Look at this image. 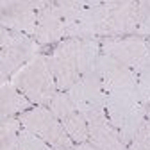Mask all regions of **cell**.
<instances>
[{
  "label": "cell",
  "mask_w": 150,
  "mask_h": 150,
  "mask_svg": "<svg viewBox=\"0 0 150 150\" xmlns=\"http://www.w3.org/2000/svg\"><path fill=\"white\" fill-rule=\"evenodd\" d=\"M73 150H98V148H95V146L89 145V143H79V145L73 146Z\"/></svg>",
  "instance_id": "ffe728a7"
},
{
  "label": "cell",
  "mask_w": 150,
  "mask_h": 150,
  "mask_svg": "<svg viewBox=\"0 0 150 150\" xmlns=\"http://www.w3.org/2000/svg\"><path fill=\"white\" fill-rule=\"evenodd\" d=\"M100 54V40L68 38L61 41L52 50V54H48L57 89L68 91L75 82L95 71Z\"/></svg>",
  "instance_id": "7a4b0ae2"
},
{
  "label": "cell",
  "mask_w": 150,
  "mask_h": 150,
  "mask_svg": "<svg viewBox=\"0 0 150 150\" xmlns=\"http://www.w3.org/2000/svg\"><path fill=\"white\" fill-rule=\"evenodd\" d=\"M38 54H41V45L34 38L2 27L0 29V82H7Z\"/></svg>",
  "instance_id": "8992f818"
},
{
  "label": "cell",
  "mask_w": 150,
  "mask_h": 150,
  "mask_svg": "<svg viewBox=\"0 0 150 150\" xmlns=\"http://www.w3.org/2000/svg\"><path fill=\"white\" fill-rule=\"evenodd\" d=\"M100 50L102 54L118 59L136 73L150 66V45L145 38L138 34L100 40Z\"/></svg>",
  "instance_id": "ba28073f"
},
{
  "label": "cell",
  "mask_w": 150,
  "mask_h": 150,
  "mask_svg": "<svg viewBox=\"0 0 150 150\" xmlns=\"http://www.w3.org/2000/svg\"><path fill=\"white\" fill-rule=\"evenodd\" d=\"M145 120L150 122V105H146V115H145Z\"/></svg>",
  "instance_id": "44dd1931"
},
{
  "label": "cell",
  "mask_w": 150,
  "mask_h": 150,
  "mask_svg": "<svg viewBox=\"0 0 150 150\" xmlns=\"http://www.w3.org/2000/svg\"><path fill=\"white\" fill-rule=\"evenodd\" d=\"M97 73L104 84L105 93L127 88H138V73L107 54H100L97 63Z\"/></svg>",
  "instance_id": "4fadbf2b"
},
{
  "label": "cell",
  "mask_w": 150,
  "mask_h": 150,
  "mask_svg": "<svg viewBox=\"0 0 150 150\" xmlns=\"http://www.w3.org/2000/svg\"><path fill=\"white\" fill-rule=\"evenodd\" d=\"M105 115L120 132L125 145L130 143L145 122L146 107L141 104L138 88H127L105 93Z\"/></svg>",
  "instance_id": "277c9868"
},
{
  "label": "cell",
  "mask_w": 150,
  "mask_h": 150,
  "mask_svg": "<svg viewBox=\"0 0 150 150\" xmlns=\"http://www.w3.org/2000/svg\"><path fill=\"white\" fill-rule=\"evenodd\" d=\"M66 93L82 115L93 111H105V89L97 70L75 82Z\"/></svg>",
  "instance_id": "8fae6325"
},
{
  "label": "cell",
  "mask_w": 150,
  "mask_h": 150,
  "mask_svg": "<svg viewBox=\"0 0 150 150\" xmlns=\"http://www.w3.org/2000/svg\"><path fill=\"white\" fill-rule=\"evenodd\" d=\"M20 150H55V148H52L47 141H43L41 138H38L36 134L29 132L27 129L22 127V130H20Z\"/></svg>",
  "instance_id": "2e32d148"
},
{
  "label": "cell",
  "mask_w": 150,
  "mask_h": 150,
  "mask_svg": "<svg viewBox=\"0 0 150 150\" xmlns=\"http://www.w3.org/2000/svg\"><path fill=\"white\" fill-rule=\"evenodd\" d=\"M30 100L18 89L11 81L7 82H0V116L2 120L11 118L18 112H25L30 109Z\"/></svg>",
  "instance_id": "5bb4252c"
},
{
  "label": "cell",
  "mask_w": 150,
  "mask_h": 150,
  "mask_svg": "<svg viewBox=\"0 0 150 150\" xmlns=\"http://www.w3.org/2000/svg\"><path fill=\"white\" fill-rule=\"evenodd\" d=\"M139 27L138 2L116 0V2H84L68 38L81 40H105L136 34ZM66 38V40H68Z\"/></svg>",
  "instance_id": "6da1fadb"
},
{
  "label": "cell",
  "mask_w": 150,
  "mask_h": 150,
  "mask_svg": "<svg viewBox=\"0 0 150 150\" xmlns=\"http://www.w3.org/2000/svg\"><path fill=\"white\" fill-rule=\"evenodd\" d=\"M138 13H139V27L138 36L148 38L150 36V0H139L138 2Z\"/></svg>",
  "instance_id": "ac0fdd59"
},
{
  "label": "cell",
  "mask_w": 150,
  "mask_h": 150,
  "mask_svg": "<svg viewBox=\"0 0 150 150\" xmlns=\"http://www.w3.org/2000/svg\"><path fill=\"white\" fill-rule=\"evenodd\" d=\"M84 7L82 0H59L50 2L48 7L40 11L34 40L40 45H52L64 38L79 20V14Z\"/></svg>",
  "instance_id": "5b68a950"
},
{
  "label": "cell",
  "mask_w": 150,
  "mask_h": 150,
  "mask_svg": "<svg viewBox=\"0 0 150 150\" xmlns=\"http://www.w3.org/2000/svg\"><path fill=\"white\" fill-rule=\"evenodd\" d=\"M48 6L50 2H47V0H41V2H34V0H9L7 2V0H4V2H0L2 27L32 38L36 32L40 11Z\"/></svg>",
  "instance_id": "9c48e42d"
},
{
  "label": "cell",
  "mask_w": 150,
  "mask_h": 150,
  "mask_svg": "<svg viewBox=\"0 0 150 150\" xmlns=\"http://www.w3.org/2000/svg\"><path fill=\"white\" fill-rule=\"evenodd\" d=\"M89 130V145L98 150H127L120 132L115 129L105 111H93L84 115Z\"/></svg>",
  "instance_id": "7c38bea8"
},
{
  "label": "cell",
  "mask_w": 150,
  "mask_h": 150,
  "mask_svg": "<svg viewBox=\"0 0 150 150\" xmlns=\"http://www.w3.org/2000/svg\"><path fill=\"white\" fill-rule=\"evenodd\" d=\"M70 150H73V148H70Z\"/></svg>",
  "instance_id": "603a6c76"
},
{
  "label": "cell",
  "mask_w": 150,
  "mask_h": 150,
  "mask_svg": "<svg viewBox=\"0 0 150 150\" xmlns=\"http://www.w3.org/2000/svg\"><path fill=\"white\" fill-rule=\"evenodd\" d=\"M9 81L36 105L50 104L59 91L48 54H38L29 63H25Z\"/></svg>",
  "instance_id": "3957f363"
},
{
  "label": "cell",
  "mask_w": 150,
  "mask_h": 150,
  "mask_svg": "<svg viewBox=\"0 0 150 150\" xmlns=\"http://www.w3.org/2000/svg\"><path fill=\"white\" fill-rule=\"evenodd\" d=\"M48 109L55 115V118L61 122V125L64 127L68 136L77 145L89 143L88 122H86L84 115L77 109V105L71 102V98L68 97L66 91H57V95L48 104Z\"/></svg>",
  "instance_id": "30bf717a"
},
{
  "label": "cell",
  "mask_w": 150,
  "mask_h": 150,
  "mask_svg": "<svg viewBox=\"0 0 150 150\" xmlns=\"http://www.w3.org/2000/svg\"><path fill=\"white\" fill-rule=\"evenodd\" d=\"M127 150H150V122L145 120L134 138L127 145Z\"/></svg>",
  "instance_id": "e0dca14e"
},
{
  "label": "cell",
  "mask_w": 150,
  "mask_h": 150,
  "mask_svg": "<svg viewBox=\"0 0 150 150\" xmlns=\"http://www.w3.org/2000/svg\"><path fill=\"white\" fill-rule=\"evenodd\" d=\"M146 41H148V45H150V36H148V38H146Z\"/></svg>",
  "instance_id": "7402d4cb"
},
{
  "label": "cell",
  "mask_w": 150,
  "mask_h": 150,
  "mask_svg": "<svg viewBox=\"0 0 150 150\" xmlns=\"http://www.w3.org/2000/svg\"><path fill=\"white\" fill-rule=\"evenodd\" d=\"M18 120H20L23 129H27L29 132H32L38 138H41L43 141H47L52 148H55V150L73 148V139L68 136V132L61 125V122L55 118V115L48 107L36 105L32 109H27L25 112H22L18 116Z\"/></svg>",
  "instance_id": "52a82bcc"
},
{
  "label": "cell",
  "mask_w": 150,
  "mask_h": 150,
  "mask_svg": "<svg viewBox=\"0 0 150 150\" xmlns=\"http://www.w3.org/2000/svg\"><path fill=\"white\" fill-rule=\"evenodd\" d=\"M138 93H139L141 104L145 107L150 105V66L138 73Z\"/></svg>",
  "instance_id": "d6986e66"
},
{
  "label": "cell",
  "mask_w": 150,
  "mask_h": 150,
  "mask_svg": "<svg viewBox=\"0 0 150 150\" xmlns=\"http://www.w3.org/2000/svg\"><path fill=\"white\" fill-rule=\"evenodd\" d=\"M20 130L22 123L11 116L0 123V150H20Z\"/></svg>",
  "instance_id": "9a60e30c"
}]
</instances>
